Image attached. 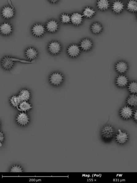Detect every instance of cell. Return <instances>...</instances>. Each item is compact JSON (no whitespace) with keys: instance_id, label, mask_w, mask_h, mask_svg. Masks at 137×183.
Instances as JSON below:
<instances>
[{"instance_id":"20","label":"cell","mask_w":137,"mask_h":183,"mask_svg":"<svg viewBox=\"0 0 137 183\" xmlns=\"http://www.w3.org/2000/svg\"><path fill=\"white\" fill-rule=\"evenodd\" d=\"M32 108V106L27 101H23L19 104L18 109L21 111L26 112L30 110Z\"/></svg>"},{"instance_id":"14","label":"cell","mask_w":137,"mask_h":183,"mask_svg":"<svg viewBox=\"0 0 137 183\" xmlns=\"http://www.w3.org/2000/svg\"><path fill=\"white\" fill-rule=\"evenodd\" d=\"M83 21V16L79 13H74L71 17V21L75 25H79L81 24Z\"/></svg>"},{"instance_id":"21","label":"cell","mask_w":137,"mask_h":183,"mask_svg":"<svg viewBox=\"0 0 137 183\" xmlns=\"http://www.w3.org/2000/svg\"><path fill=\"white\" fill-rule=\"evenodd\" d=\"M97 6L101 11L106 10L109 6V2L107 0H100L97 2Z\"/></svg>"},{"instance_id":"26","label":"cell","mask_w":137,"mask_h":183,"mask_svg":"<svg viewBox=\"0 0 137 183\" xmlns=\"http://www.w3.org/2000/svg\"><path fill=\"white\" fill-rule=\"evenodd\" d=\"M92 30L95 33H99L102 30V27L100 24L95 23L93 24L91 27Z\"/></svg>"},{"instance_id":"24","label":"cell","mask_w":137,"mask_h":183,"mask_svg":"<svg viewBox=\"0 0 137 183\" xmlns=\"http://www.w3.org/2000/svg\"><path fill=\"white\" fill-rule=\"evenodd\" d=\"M95 13V11L94 9L87 7L83 12V15L87 18H91L94 15Z\"/></svg>"},{"instance_id":"15","label":"cell","mask_w":137,"mask_h":183,"mask_svg":"<svg viewBox=\"0 0 137 183\" xmlns=\"http://www.w3.org/2000/svg\"><path fill=\"white\" fill-rule=\"evenodd\" d=\"M1 32L4 35H8L10 34L12 31V26L8 23H4L1 26Z\"/></svg>"},{"instance_id":"2","label":"cell","mask_w":137,"mask_h":183,"mask_svg":"<svg viewBox=\"0 0 137 183\" xmlns=\"http://www.w3.org/2000/svg\"><path fill=\"white\" fill-rule=\"evenodd\" d=\"M49 52L53 55H57L61 50V46L60 43L57 41H53L48 45Z\"/></svg>"},{"instance_id":"31","label":"cell","mask_w":137,"mask_h":183,"mask_svg":"<svg viewBox=\"0 0 137 183\" xmlns=\"http://www.w3.org/2000/svg\"><path fill=\"white\" fill-rule=\"evenodd\" d=\"M134 117L135 120L137 121V110L135 113Z\"/></svg>"},{"instance_id":"27","label":"cell","mask_w":137,"mask_h":183,"mask_svg":"<svg viewBox=\"0 0 137 183\" xmlns=\"http://www.w3.org/2000/svg\"><path fill=\"white\" fill-rule=\"evenodd\" d=\"M128 90L132 93H137V82H133L130 84L128 86Z\"/></svg>"},{"instance_id":"28","label":"cell","mask_w":137,"mask_h":183,"mask_svg":"<svg viewBox=\"0 0 137 183\" xmlns=\"http://www.w3.org/2000/svg\"><path fill=\"white\" fill-rule=\"evenodd\" d=\"M71 21V17L68 15L63 14L61 16V21L63 23H68Z\"/></svg>"},{"instance_id":"10","label":"cell","mask_w":137,"mask_h":183,"mask_svg":"<svg viewBox=\"0 0 137 183\" xmlns=\"http://www.w3.org/2000/svg\"><path fill=\"white\" fill-rule=\"evenodd\" d=\"M116 138L117 142L121 144L124 143L128 140V134L124 131L119 130V133L117 134Z\"/></svg>"},{"instance_id":"4","label":"cell","mask_w":137,"mask_h":183,"mask_svg":"<svg viewBox=\"0 0 137 183\" xmlns=\"http://www.w3.org/2000/svg\"><path fill=\"white\" fill-rule=\"evenodd\" d=\"M114 129L112 126H105L102 129L101 132L103 138L105 139L112 138L114 135Z\"/></svg>"},{"instance_id":"18","label":"cell","mask_w":137,"mask_h":183,"mask_svg":"<svg viewBox=\"0 0 137 183\" xmlns=\"http://www.w3.org/2000/svg\"><path fill=\"white\" fill-rule=\"evenodd\" d=\"M80 47L83 50H88L92 47V41L88 39H84L80 43Z\"/></svg>"},{"instance_id":"17","label":"cell","mask_w":137,"mask_h":183,"mask_svg":"<svg viewBox=\"0 0 137 183\" xmlns=\"http://www.w3.org/2000/svg\"><path fill=\"white\" fill-rule=\"evenodd\" d=\"M116 82L119 87H123L128 84V79L124 75H120L117 78Z\"/></svg>"},{"instance_id":"32","label":"cell","mask_w":137,"mask_h":183,"mask_svg":"<svg viewBox=\"0 0 137 183\" xmlns=\"http://www.w3.org/2000/svg\"><path fill=\"white\" fill-rule=\"evenodd\" d=\"M56 1H51V2H56Z\"/></svg>"},{"instance_id":"22","label":"cell","mask_w":137,"mask_h":183,"mask_svg":"<svg viewBox=\"0 0 137 183\" xmlns=\"http://www.w3.org/2000/svg\"><path fill=\"white\" fill-rule=\"evenodd\" d=\"M127 9L129 11L135 12L137 11V2L135 1H130L127 4Z\"/></svg>"},{"instance_id":"25","label":"cell","mask_w":137,"mask_h":183,"mask_svg":"<svg viewBox=\"0 0 137 183\" xmlns=\"http://www.w3.org/2000/svg\"><path fill=\"white\" fill-rule=\"evenodd\" d=\"M127 102L129 105L135 106L137 105V96L132 95L127 100Z\"/></svg>"},{"instance_id":"6","label":"cell","mask_w":137,"mask_h":183,"mask_svg":"<svg viewBox=\"0 0 137 183\" xmlns=\"http://www.w3.org/2000/svg\"><path fill=\"white\" fill-rule=\"evenodd\" d=\"M14 62L13 59L10 57H4L1 61V65L4 69L10 70L14 66Z\"/></svg>"},{"instance_id":"1","label":"cell","mask_w":137,"mask_h":183,"mask_svg":"<svg viewBox=\"0 0 137 183\" xmlns=\"http://www.w3.org/2000/svg\"><path fill=\"white\" fill-rule=\"evenodd\" d=\"M64 78L62 74L58 72L53 73L49 77L50 83L54 86H58L62 83Z\"/></svg>"},{"instance_id":"16","label":"cell","mask_w":137,"mask_h":183,"mask_svg":"<svg viewBox=\"0 0 137 183\" xmlns=\"http://www.w3.org/2000/svg\"><path fill=\"white\" fill-rule=\"evenodd\" d=\"M112 10L115 13L119 14L123 11L124 5L122 2L119 1L115 2L112 6Z\"/></svg>"},{"instance_id":"12","label":"cell","mask_w":137,"mask_h":183,"mask_svg":"<svg viewBox=\"0 0 137 183\" xmlns=\"http://www.w3.org/2000/svg\"><path fill=\"white\" fill-rule=\"evenodd\" d=\"M38 54L37 51L33 48H29L26 49L25 52L27 58L30 60L35 59L37 57Z\"/></svg>"},{"instance_id":"3","label":"cell","mask_w":137,"mask_h":183,"mask_svg":"<svg viewBox=\"0 0 137 183\" xmlns=\"http://www.w3.org/2000/svg\"><path fill=\"white\" fill-rule=\"evenodd\" d=\"M16 120L19 125L22 126H25L29 122V118L27 114L25 113H20L17 116Z\"/></svg>"},{"instance_id":"29","label":"cell","mask_w":137,"mask_h":183,"mask_svg":"<svg viewBox=\"0 0 137 183\" xmlns=\"http://www.w3.org/2000/svg\"><path fill=\"white\" fill-rule=\"evenodd\" d=\"M10 172H23V170L20 166L14 165L11 168Z\"/></svg>"},{"instance_id":"8","label":"cell","mask_w":137,"mask_h":183,"mask_svg":"<svg viewBox=\"0 0 137 183\" xmlns=\"http://www.w3.org/2000/svg\"><path fill=\"white\" fill-rule=\"evenodd\" d=\"M2 15L4 18L10 19L13 18L14 16V9L10 6H6L2 10Z\"/></svg>"},{"instance_id":"7","label":"cell","mask_w":137,"mask_h":183,"mask_svg":"<svg viewBox=\"0 0 137 183\" xmlns=\"http://www.w3.org/2000/svg\"><path fill=\"white\" fill-rule=\"evenodd\" d=\"M67 53L70 57H76L80 54V49L77 45H73L68 48Z\"/></svg>"},{"instance_id":"30","label":"cell","mask_w":137,"mask_h":183,"mask_svg":"<svg viewBox=\"0 0 137 183\" xmlns=\"http://www.w3.org/2000/svg\"><path fill=\"white\" fill-rule=\"evenodd\" d=\"M0 137H0V140H1V142L3 141L4 138L3 134L2 133V132H1V135H0Z\"/></svg>"},{"instance_id":"11","label":"cell","mask_w":137,"mask_h":183,"mask_svg":"<svg viewBox=\"0 0 137 183\" xmlns=\"http://www.w3.org/2000/svg\"><path fill=\"white\" fill-rule=\"evenodd\" d=\"M120 114L122 117L127 119L131 117L133 114V112L130 107L126 106L121 109Z\"/></svg>"},{"instance_id":"23","label":"cell","mask_w":137,"mask_h":183,"mask_svg":"<svg viewBox=\"0 0 137 183\" xmlns=\"http://www.w3.org/2000/svg\"><path fill=\"white\" fill-rule=\"evenodd\" d=\"M11 104L14 107H16L18 109L19 104L22 101L18 96H14L11 97L10 100Z\"/></svg>"},{"instance_id":"5","label":"cell","mask_w":137,"mask_h":183,"mask_svg":"<svg viewBox=\"0 0 137 183\" xmlns=\"http://www.w3.org/2000/svg\"><path fill=\"white\" fill-rule=\"evenodd\" d=\"M32 32L36 36H43L45 32V29L43 25L40 24H36L32 29Z\"/></svg>"},{"instance_id":"9","label":"cell","mask_w":137,"mask_h":183,"mask_svg":"<svg viewBox=\"0 0 137 183\" xmlns=\"http://www.w3.org/2000/svg\"><path fill=\"white\" fill-rule=\"evenodd\" d=\"M46 28L50 32H55L58 30V25L57 22L55 21L50 20L46 23Z\"/></svg>"},{"instance_id":"19","label":"cell","mask_w":137,"mask_h":183,"mask_svg":"<svg viewBox=\"0 0 137 183\" xmlns=\"http://www.w3.org/2000/svg\"><path fill=\"white\" fill-rule=\"evenodd\" d=\"M128 65L124 62H119L117 63L116 66V70L120 73H123L126 72L128 69Z\"/></svg>"},{"instance_id":"13","label":"cell","mask_w":137,"mask_h":183,"mask_svg":"<svg viewBox=\"0 0 137 183\" xmlns=\"http://www.w3.org/2000/svg\"><path fill=\"white\" fill-rule=\"evenodd\" d=\"M18 96L22 102L28 101L30 99V92L27 89H23L21 90Z\"/></svg>"}]
</instances>
